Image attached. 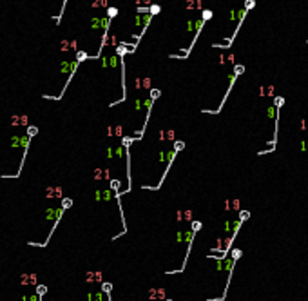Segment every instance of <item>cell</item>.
I'll return each mask as SVG.
<instances>
[{
	"label": "cell",
	"instance_id": "2",
	"mask_svg": "<svg viewBox=\"0 0 308 301\" xmlns=\"http://www.w3.org/2000/svg\"><path fill=\"white\" fill-rule=\"evenodd\" d=\"M114 15H116V9H114V8H111V9H109V16H111V18H112Z\"/></svg>",
	"mask_w": 308,
	"mask_h": 301
},
{
	"label": "cell",
	"instance_id": "1",
	"mask_svg": "<svg viewBox=\"0 0 308 301\" xmlns=\"http://www.w3.org/2000/svg\"><path fill=\"white\" fill-rule=\"evenodd\" d=\"M158 11H160V5H152V8H150V15H156Z\"/></svg>",
	"mask_w": 308,
	"mask_h": 301
}]
</instances>
